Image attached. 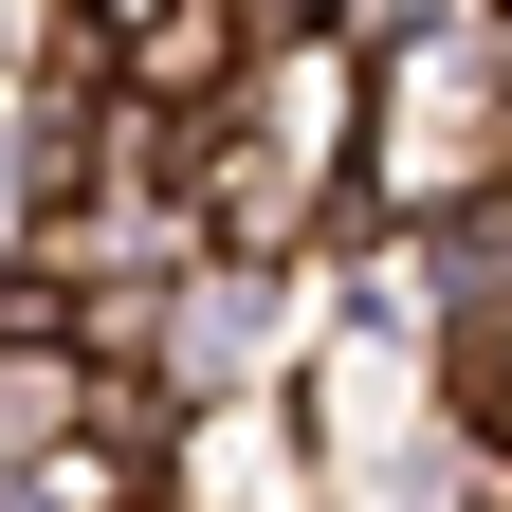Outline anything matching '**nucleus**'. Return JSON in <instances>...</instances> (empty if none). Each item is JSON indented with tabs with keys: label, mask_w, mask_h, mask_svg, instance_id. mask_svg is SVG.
Listing matches in <instances>:
<instances>
[{
	"label": "nucleus",
	"mask_w": 512,
	"mask_h": 512,
	"mask_svg": "<svg viewBox=\"0 0 512 512\" xmlns=\"http://www.w3.org/2000/svg\"><path fill=\"white\" fill-rule=\"evenodd\" d=\"M439 403H458L476 476H512V330H439Z\"/></svg>",
	"instance_id": "f257e3e1"
},
{
	"label": "nucleus",
	"mask_w": 512,
	"mask_h": 512,
	"mask_svg": "<svg viewBox=\"0 0 512 512\" xmlns=\"http://www.w3.org/2000/svg\"><path fill=\"white\" fill-rule=\"evenodd\" d=\"M293 19H330L348 55H384V37H421V19H439V0H293Z\"/></svg>",
	"instance_id": "f03ea898"
}]
</instances>
